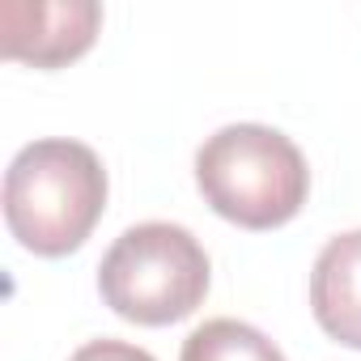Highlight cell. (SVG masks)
Here are the masks:
<instances>
[{
  "instance_id": "1",
  "label": "cell",
  "mask_w": 361,
  "mask_h": 361,
  "mask_svg": "<svg viewBox=\"0 0 361 361\" xmlns=\"http://www.w3.org/2000/svg\"><path fill=\"white\" fill-rule=\"evenodd\" d=\"M102 209L106 170L81 140H35L5 170V226L30 255H73L102 221Z\"/></svg>"
},
{
  "instance_id": "2",
  "label": "cell",
  "mask_w": 361,
  "mask_h": 361,
  "mask_svg": "<svg viewBox=\"0 0 361 361\" xmlns=\"http://www.w3.org/2000/svg\"><path fill=\"white\" fill-rule=\"evenodd\" d=\"M196 188L209 209L243 230L293 221L310 192L302 149L268 123H230L196 153Z\"/></svg>"
},
{
  "instance_id": "3",
  "label": "cell",
  "mask_w": 361,
  "mask_h": 361,
  "mask_svg": "<svg viewBox=\"0 0 361 361\" xmlns=\"http://www.w3.org/2000/svg\"><path fill=\"white\" fill-rule=\"evenodd\" d=\"M209 255L200 238L170 221H145L115 238L98 264L102 302L140 327H166L196 314L209 293Z\"/></svg>"
},
{
  "instance_id": "4",
  "label": "cell",
  "mask_w": 361,
  "mask_h": 361,
  "mask_svg": "<svg viewBox=\"0 0 361 361\" xmlns=\"http://www.w3.org/2000/svg\"><path fill=\"white\" fill-rule=\"evenodd\" d=\"M102 30L94 0H5L0 5V51L35 68H64L81 60Z\"/></svg>"
},
{
  "instance_id": "5",
  "label": "cell",
  "mask_w": 361,
  "mask_h": 361,
  "mask_svg": "<svg viewBox=\"0 0 361 361\" xmlns=\"http://www.w3.org/2000/svg\"><path fill=\"white\" fill-rule=\"evenodd\" d=\"M314 323L344 348H361V230L336 234L310 268Z\"/></svg>"
},
{
  "instance_id": "6",
  "label": "cell",
  "mask_w": 361,
  "mask_h": 361,
  "mask_svg": "<svg viewBox=\"0 0 361 361\" xmlns=\"http://www.w3.org/2000/svg\"><path fill=\"white\" fill-rule=\"evenodd\" d=\"M178 361H285V353L243 319H209L183 340Z\"/></svg>"
},
{
  "instance_id": "7",
  "label": "cell",
  "mask_w": 361,
  "mask_h": 361,
  "mask_svg": "<svg viewBox=\"0 0 361 361\" xmlns=\"http://www.w3.org/2000/svg\"><path fill=\"white\" fill-rule=\"evenodd\" d=\"M68 361H157V357L136 348V344H128V340H90Z\"/></svg>"
}]
</instances>
